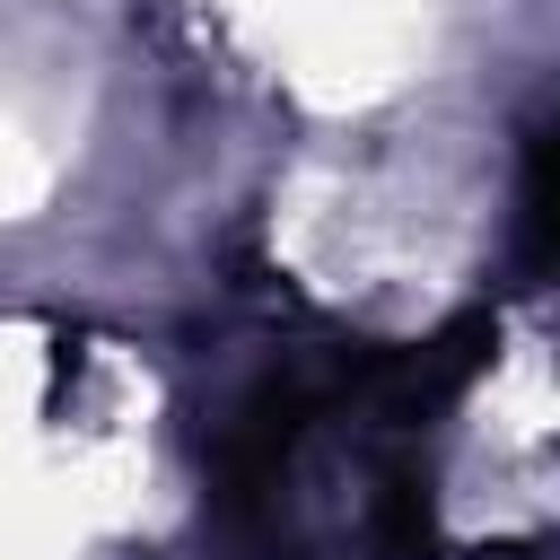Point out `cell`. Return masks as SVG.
Instances as JSON below:
<instances>
[{
  "label": "cell",
  "instance_id": "obj_1",
  "mask_svg": "<svg viewBox=\"0 0 560 560\" xmlns=\"http://www.w3.org/2000/svg\"><path fill=\"white\" fill-rule=\"evenodd\" d=\"M525 236H534V254L560 262V131H542L525 149Z\"/></svg>",
  "mask_w": 560,
  "mask_h": 560
}]
</instances>
